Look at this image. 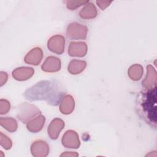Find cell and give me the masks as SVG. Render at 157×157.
<instances>
[{
	"instance_id": "cell-1",
	"label": "cell",
	"mask_w": 157,
	"mask_h": 157,
	"mask_svg": "<svg viewBox=\"0 0 157 157\" xmlns=\"http://www.w3.org/2000/svg\"><path fill=\"white\" fill-rule=\"evenodd\" d=\"M66 91L57 80H42L27 89L24 97L31 101H45L48 104L56 106L64 97Z\"/></svg>"
},
{
	"instance_id": "cell-2",
	"label": "cell",
	"mask_w": 157,
	"mask_h": 157,
	"mask_svg": "<svg viewBox=\"0 0 157 157\" xmlns=\"http://www.w3.org/2000/svg\"><path fill=\"white\" fill-rule=\"evenodd\" d=\"M139 112L142 115L144 119L148 123L156 124V112L153 109H156V89L147 90L142 94L139 101Z\"/></svg>"
},
{
	"instance_id": "cell-3",
	"label": "cell",
	"mask_w": 157,
	"mask_h": 157,
	"mask_svg": "<svg viewBox=\"0 0 157 157\" xmlns=\"http://www.w3.org/2000/svg\"><path fill=\"white\" fill-rule=\"evenodd\" d=\"M16 110L17 118L23 123H27L41 113L37 107L27 102L19 104Z\"/></svg>"
},
{
	"instance_id": "cell-4",
	"label": "cell",
	"mask_w": 157,
	"mask_h": 157,
	"mask_svg": "<svg viewBox=\"0 0 157 157\" xmlns=\"http://www.w3.org/2000/svg\"><path fill=\"white\" fill-rule=\"evenodd\" d=\"M87 33L88 28L86 26L76 22L70 23L66 29V36L71 40H84Z\"/></svg>"
},
{
	"instance_id": "cell-5",
	"label": "cell",
	"mask_w": 157,
	"mask_h": 157,
	"mask_svg": "<svg viewBox=\"0 0 157 157\" xmlns=\"http://www.w3.org/2000/svg\"><path fill=\"white\" fill-rule=\"evenodd\" d=\"M61 142L64 147L69 148H78L80 145L78 135L73 130H68L64 134Z\"/></svg>"
},
{
	"instance_id": "cell-6",
	"label": "cell",
	"mask_w": 157,
	"mask_h": 157,
	"mask_svg": "<svg viewBox=\"0 0 157 157\" xmlns=\"http://www.w3.org/2000/svg\"><path fill=\"white\" fill-rule=\"evenodd\" d=\"M65 39L61 35H55L50 38L47 42V47L51 52L61 55L64 51Z\"/></svg>"
},
{
	"instance_id": "cell-7",
	"label": "cell",
	"mask_w": 157,
	"mask_h": 157,
	"mask_svg": "<svg viewBox=\"0 0 157 157\" xmlns=\"http://www.w3.org/2000/svg\"><path fill=\"white\" fill-rule=\"evenodd\" d=\"M142 84L147 90H151L156 88V72L150 64L147 66V75Z\"/></svg>"
},
{
	"instance_id": "cell-8",
	"label": "cell",
	"mask_w": 157,
	"mask_h": 157,
	"mask_svg": "<svg viewBox=\"0 0 157 157\" xmlns=\"http://www.w3.org/2000/svg\"><path fill=\"white\" fill-rule=\"evenodd\" d=\"M49 151L48 145L42 140L34 142L31 146V152L35 157H45L48 155Z\"/></svg>"
},
{
	"instance_id": "cell-9",
	"label": "cell",
	"mask_w": 157,
	"mask_h": 157,
	"mask_svg": "<svg viewBox=\"0 0 157 157\" xmlns=\"http://www.w3.org/2000/svg\"><path fill=\"white\" fill-rule=\"evenodd\" d=\"M87 45L83 42H71L68 48V54L71 56L83 57L87 53Z\"/></svg>"
},
{
	"instance_id": "cell-10",
	"label": "cell",
	"mask_w": 157,
	"mask_h": 157,
	"mask_svg": "<svg viewBox=\"0 0 157 157\" xmlns=\"http://www.w3.org/2000/svg\"><path fill=\"white\" fill-rule=\"evenodd\" d=\"M64 127V122L63 120L56 118L53 119L48 126L47 132L49 137L53 139H56L61 132Z\"/></svg>"
},
{
	"instance_id": "cell-11",
	"label": "cell",
	"mask_w": 157,
	"mask_h": 157,
	"mask_svg": "<svg viewBox=\"0 0 157 157\" xmlns=\"http://www.w3.org/2000/svg\"><path fill=\"white\" fill-rule=\"evenodd\" d=\"M43 57V52L39 47H35L31 50L25 56L24 61L28 64L37 66Z\"/></svg>"
},
{
	"instance_id": "cell-12",
	"label": "cell",
	"mask_w": 157,
	"mask_h": 157,
	"mask_svg": "<svg viewBox=\"0 0 157 157\" xmlns=\"http://www.w3.org/2000/svg\"><path fill=\"white\" fill-rule=\"evenodd\" d=\"M41 68L42 71L47 72H58L61 69V61L55 56H50L46 58Z\"/></svg>"
},
{
	"instance_id": "cell-13",
	"label": "cell",
	"mask_w": 157,
	"mask_h": 157,
	"mask_svg": "<svg viewBox=\"0 0 157 157\" xmlns=\"http://www.w3.org/2000/svg\"><path fill=\"white\" fill-rule=\"evenodd\" d=\"M34 70L32 67H20L12 72V77L17 80L24 81L30 78L34 74Z\"/></svg>"
},
{
	"instance_id": "cell-14",
	"label": "cell",
	"mask_w": 157,
	"mask_h": 157,
	"mask_svg": "<svg viewBox=\"0 0 157 157\" xmlns=\"http://www.w3.org/2000/svg\"><path fill=\"white\" fill-rule=\"evenodd\" d=\"M75 107V101L73 97L69 94L64 95L59 103V110L64 115L72 112Z\"/></svg>"
},
{
	"instance_id": "cell-15",
	"label": "cell",
	"mask_w": 157,
	"mask_h": 157,
	"mask_svg": "<svg viewBox=\"0 0 157 157\" xmlns=\"http://www.w3.org/2000/svg\"><path fill=\"white\" fill-rule=\"evenodd\" d=\"M45 121V117L42 115H39L28 121L26 124V128L28 130L31 132H38L42 129Z\"/></svg>"
},
{
	"instance_id": "cell-16",
	"label": "cell",
	"mask_w": 157,
	"mask_h": 157,
	"mask_svg": "<svg viewBox=\"0 0 157 157\" xmlns=\"http://www.w3.org/2000/svg\"><path fill=\"white\" fill-rule=\"evenodd\" d=\"M98 13L95 6L91 3H87L80 11L79 15L83 19H92L96 17Z\"/></svg>"
},
{
	"instance_id": "cell-17",
	"label": "cell",
	"mask_w": 157,
	"mask_h": 157,
	"mask_svg": "<svg viewBox=\"0 0 157 157\" xmlns=\"http://www.w3.org/2000/svg\"><path fill=\"white\" fill-rule=\"evenodd\" d=\"M86 66V63L85 61L73 59L69 63L67 67V70L71 74L77 75L83 71Z\"/></svg>"
},
{
	"instance_id": "cell-18",
	"label": "cell",
	"mask_w": 157,
	"mask_h": 157,
	"mask_svg": "<svg viewBox=\"0 0 157 157\" xmlns=\"http://www.w3.org/2000/svg\"><path fill=\"white\" fill-rule=\"evenodd\" d=\"M128 74L131 80L134 81L139 80L143 74V67L139 64H133L129 68Z\"/></svg>"
},
{
	"instance_id": "cell-19",
	"label": "cell",
	"mask_w": 157,
	"mask_h": 157,
	"mask_svg": "<svg viewBox=\"0 0 157 157\" xmlns=\"http://www.w3.org/2000/svg\"><path fill=\"white\" fill-rule=\"evenodd\" d=\"M0 124L10 132H15L18 128L17 121L12 117H1L0 119Z\"/></svg>"
},
{
	"instance_id": "cell-20",
	"label": "cell",
	"mask_w": 157,
	"mask_h": 157,
	"mask_svg": "<svg viewBox=\"0 0 157 157\" xmlns=\"http://www.w3.org/2000/svg\"><path fill=\"white\" fill-rule=\"evenodd\" d=\"M88 1H66L67 9L70 10H75L82 5H86L88 3Z\"/></svg>"
},
{
	"instance_id": "cell-21",
	"label": "cell",
	"mask_w": 157,
	"mask_h": 157,
	"mask_svg": "<svg viewBox=\"0 0 157 157\" xmlns=\"http://www.w3.org/2000/svg\"><path fill=\"white\" fill-rule=\"evenodd\" d=\"M0 143L1 145L6 150L10 149L12 146V140L6 135H4L2 132H1Z\"/></svg>"
},
{
	"instance_id": "cell-22",
	"label": "cell",
	"mask_w": 157,
	"mask_h": 157,
	"mask_svg": "<svg viewBox=\"0 0 157 157\" xmlns=\"http://www.w3.org/2000/svg\"><path fill=\"white\" fill-rule=\"evenodd\" d=\"M10 109V104L9 102L4 99L0 100V113L6 114L7 113Z\"/></svg>"
},
{
	"instance_id": "cell-23",
	"label": "cell",
	"mask_w": 157,
	"mask_h": 157,
	"mask_svg": "<svg viewBox=\"0 0 157 157\" xmlns=\"http://www.w3.org/2000/svg\"><path fill=\"white\" fill-rule=\"evenodd\" d=\"M111 2L112 1H96V4L99 6V7L102 10H104L107 7H108Z\"/></svg>"
},
{
	"instance_id": "cell-24",
	"label": "cell",
	"mask_w": 157,
	"mask_h": 157,
	"mask_svg": "<svg viewBox=\"0 0 157 157\" xmlns=\"http://www.w3.org/2000/svg\"><path fill=\"white\" fill-rule=\"evenodd\" d=\"M8 75L6 72H1V86H2L7 80Z\"/></svg>"
},
{
	"instance_id": "cell-25",
	"label": "cell",
	"mask_w": 157,
	"mask_h": 157,
	"mask_svg": "<svg viewBox=\"0 0 157 157\" xmlns=\"http://www.w3.org/2000/svg\"><path fill=\"white\" fill-rule=\"evenodd\" d=\"M78 154L77 152L73 151H65L60 156H78Z\"/></svg>"
}]
</instances>
